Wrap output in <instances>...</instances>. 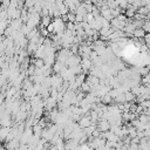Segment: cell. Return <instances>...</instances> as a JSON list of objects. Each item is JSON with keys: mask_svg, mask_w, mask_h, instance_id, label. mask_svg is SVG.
I'll use <instances>...</instances> for the list:
<instances>
[{"mask_svg": "<svg viewBox=\"0 0 150 150\" xmlns=\"http://www.w3.org/2000/svg\"><path fill=\"white\" fill-rule=\"evenodd\" d=\"M142 28L145 30V33H150V19H148V20L144 21V25H143Z\"/></svg>", "mask_w": 150, "mask_h": 150, "instance_id": "8", "label": "cell"}, {"mask_svg": "<svg viewBox=\"0 0 150 150\" xmlns=\"http://www.w3.org/2000/svg\"><path fill=\"white\" fill-rule=\"evenodd\" d=\"M145 34H146V33H145V30H144L143 28H136L135 32L132 33V36H134L135 39L139 40V39H144Z\"/></svg>", "mask_w": 150, "mask_h": 150, "instance_id": "3", "label": "cell"}, {"mask_svg": "<svg viewBox=\"0 0 150 150\" xmlns=\"http://www.w3.org/2000/svg\"><path fill=\"white\" fill-rule=\"evenodd\" d=\"M68 21L69 22H73V23H75V21H76V14L75 13H73V12H68Z\"/></svg>", "mask_w": 150, "mask_h": 150, "instance_id": "7", "label": "cell"}, {"mask_svg": "<svg viewBox=\"0 0 150 150\" xmlns=\"http://www.w3.org/2000/svg\"><path fill=\"white\" fill-rule=\"evenodd\" d=\"M52 22H53V20H52L50 16H42V18H41V26H42L43 28H47Z\"/></svg>", "mask_w": 150, "mask_h": 150, "instance_id": "4", "label": "cell"}, {"mask_svg": "<svg viewBox=\"0 0 150 150\" xmlns=\"http://www.w3.org/2000/svg\"><path fill=\"white\" fill-rule=\"evenodd\" d=\"M83 93H91V87L89 86V83L88 82H84L82 86H81V88H80Z\"/></svg>", "mask_w": 150, "mask_h": 150, "instance_id": "6", "label": "cell"}, {"mask_svg": "<svg viewBox=\"0 0 150 150\" xmlns=\"http://www.w3.org/2000/svg\"><path fill=\"white\" fill-rule=\"evenodd\" d=\"M91 125H93V122H91L89 115H84V116L79 121V127H80L81 129H87V128H89V127H91Z\"/></svg>", "mask_w": 150, "mask_h": 150, "instance_id": "1", "label": "cell"}, {"mask_svg": "<svg viewBox=\"0 0 150 150\" xmlns=\"http://www.w3.org/2000/svg\"><path fill=\"white\" fill-rule=\"evenodd\" d=\"M124 98L127 103H132V101H135V95L131 91H125L124 93Z\"/></svg>", "mask_w": 150, "mask_h": 150, "instance_id": "5", "label": "cell"}, {"mask_svg": "<svg viewBox=\"0 0 150 150\" xmlns=\"http://www.w3.org/2000/svg\"><path fill=\"white\" fill-rule=\"evenodd\" d=\"M110 128H111V125H110V123L108 122V120H100V122H98V124H97V129H98L101 132H107V131L110 130Z\"/></svg>", "mask_w": 150, "mask_h": 150, "instance_id": "2", "label": "cell"}]
</instances>
